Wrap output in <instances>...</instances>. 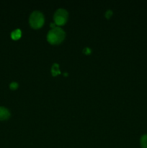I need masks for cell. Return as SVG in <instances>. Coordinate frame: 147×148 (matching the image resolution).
<instances>
[{
    "label": "cell",
    "instance_id": "obj_10",
    "mask_svg": "<svg viewBox=\"0 0 147 148\" xmlns=\"http://www.w3.org/2000/svg\"><path fill=\"white\" fill-rule=\"evenodd\" d=\"M91 50L89 49V48H86V49L84 50V53H90Z\"/></svg>",
    "mask_w": 147,
    "mask_h": 148
},
{
    "label": "cell",
    "instance_id": "obj_9",
    "mask_svg": "<svg viewBox=\"0 0 147 148\" xmlns=\"http://www.w3.org/2000/svg\"><path fill=\"white\" fill-rule=\"evenodd\" d=\"M112 14V11H111V10H108V11L106 12V14H105V15H106L107 18H110Z\"/></svg>",
    "mask_w": 147,
    "mask_h": 148
},
{
    "label": "cell",
    "instance_id": "obj_5",
    "mask_svg": "<svg viewBox=\"0 0 147 148\" xmlns=\"http://www.w3.org/2000/svg\"><path fill=\"white\" fill-rule=\"evenodd\" d=\"M21 35H22V32L20 29H16L14 30V31L12 32L11 33V36H12V38L14 39V40H17V39L20 38L21 37Z\"/></svg>",
    "mask_w": 147,
    "mask_h": 148
},
{
    "label": "cell",
    "instance_id": "obj_7",
    "mask_svg": "<svg viewBox=\"0 0 147 148\" xmlns=\"http://www.w3.org/2000/svg\"><path fill=\"white\" fill-rule=\"evenodd\" d=\"M140 144L141 148H147V134L141 136L140 139Z\"/></svg>",
    "mask_w": 147,
    "mask_h": 148
},
{
    "label": "cell",
    "instance_id": "obj_3",
    "mask_svg": "<svg viewBox=\"0 0 147 148\" xmlns=\"http://www.w3.org/2000/svg\"><path fill=\"white\" fill-rule=\"evenodd\" d=\"M69 18V13L65 9L59 8L55 12L53 15L55 24L56 25H63L67 22Z\"/></svg>",
    "mask_w": 147,
    "mask_h": 148
},
{
    "label": "cell",
    "instance_id": "obj_6",
    "mask_svg": "<svg viewBox=\"0 0 147 148\" xmlns=\"http://www.w3.org/2000/svg\"><path fill=\"white\" fill-rule=\"evenodd\" d=\"M51 72L52 74H53V76H56V75L61 74L60 70H59V66L58 64L56 63L53 64V65L52 66V68H51Z\"/></svg>",
    "mask_w": 147,
    "mask_h": 148
},
{
    "label": "cell",
    "instance_id": "obj_1",
    "mask_svg": "<svg viewBox=\"0 0 147 148\" xmlns=\"http://www.w3.org/2000/svg\"><path fill=\"white\" fill-rule=\"evenodd\" d=\"M66 33L60 27H52L47 34V40L50 43L53 45L59 44L64 40Z\"/></svg>",
    "mask_w": 147,
    "mask_h": 148
},
{
    "label": "cell",
    "instance_id": "obj_2",
    "mask_svg": "<svg viewBox=\"0 0 147 148\" xmlns=\"http://www.w3.org/2000/svg\"><path fill=\"white\" fill-rule=\"evenodd\" d=\"M45 22V17L43 13L40 11L33 12L29 17V23L30 26L34 29L40 28L43 25Z\"/></svg>",
    "mask_w": 147,
    "mask_h": 148
},
{
    "label": "cell",
    "instance_id": "obj_8",
    "mask_svg": "<svg viewBox=\"0 0 147 148\" xmlns=\"http://www.w3.org/2000/svg\"><path fill=\"white\" fill-rule=\"evenodd\" d=\"M10 88H11L12 90H15L17 89V88H18V83L16 82H11L10 85Z\"/></svg>",
    "mask_w": 147,
    "mask_h": 148
},
{
    "label": "cell",
    "instance_id": "obj_4",
    "mask_svg": "<svg viewBox=\"0 0 147 148\" xmlns=\"http://www.w3.org/2000/svg\"><path fill=\"white\" fill-rule=\"evenodd\" d=\"M11 116V113L9 111L8 108L4 106H0V120L8 119Z\"/></svg>",
    "mask_w": 147,
    "mask_h": 148
}]
</instances>
